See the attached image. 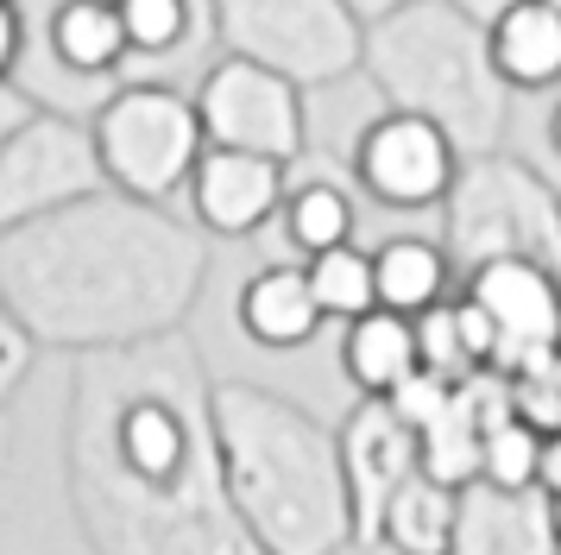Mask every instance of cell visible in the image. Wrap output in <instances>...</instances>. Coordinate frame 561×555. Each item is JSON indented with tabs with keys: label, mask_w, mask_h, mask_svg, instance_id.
Segmentation results:
<instances>
[{
	"label": "cell",
	"mask_w": 561,
	"mask_h": 555,
	"mask_svg": "<svg viewBox=\"0 0 561 555\" xmlns=\"http://www.w3.org/2000/svg\"><path fill=\"white\" fill-rule=\"evenodd\" d=\"M556 543H561V524H556Z\"/></svg>",
	"instance_id": "8d00e7d4"
},
{
	"label": "cell",
	"mask_w": 561,
	"mask_h": 555,
	"mask_svg": "<svg viewBox=\"0 0 561 555\" xmlns=\"http://www.w3.org/2000/svg\"><path fill=\"white\" fill-rule=\"evenodd\" d=\"M0 461H7V417H0Z\"/></svg>",
	"instance_id": "e575fe53"
},
{
	"label": "cell",
	"mask_w": 561,
	"mask_h": 555,
	"mask_svg": "<svg viewBox=\"0 0 561 555\" xmlns=\"http://www.w3.org/2000/svg\"><path fill=\"white\" fill-rule=\"evenodd\" d=\"M341 474H347V505H354V543H373L398 486L423 474L416 429L385 398H359L341 423Z\"/></svg>",
	"instance_id": "7c38bea8"
},
{
	"label": "cell",
	"mask_w": 561,
	"mask_h": 555,
	"mask_svg": "<svg viewBox=\"0 0 561 555\" xmlns=\"http://www.w3.org/2000/svg\"><path fill=\"white\" fill-rule=\"evenodd\" d=\"M536 492H542V499L561 511V429L542 442V474H536Z\"/></svg>",
	"instance_id": "4dcf8cb0"
},
{
	"label": "cell",
	"mask_w": 561,
	"mask_h": 555,
	"mask_svg": "<svg viewBox=\"0 0 561 555\" xmlns=\"http://www.w3.org/2000/svg\"><path fill=\"white\" fill-rule=\"evenodd\" d=\"M32 114H38V101H32L26 89H13V82H0V146H7V139L32 121Z\"/></svg>",
	"instance_id": "f546056e"
},
{
	"label": "cell",
	"mask_w": 561,
	"mask_h": 555,
	"mask_svg": "<svg viewBox=\"0 0 561 555\" xmlns=\"http://www.w3.org/2000/svg\"><path fill=\"white\" fill-rule=\"evenodd\" d=\"M485 57L505 89H556L561 82V13L542 0L511 7L505 20L485 32Z\"/></svg>",
	"instance_id": "ac0fdd59"
},
{
	"label": "cell",
	"mask_w": 561,
	"mask_h": 555,
	"mask_svg": "<svg viewBox=\"0 0 561 555\" xmlns=\"http://www.w3.org/2000/svg\"><path fill=\"white\" fill-rule=\"evenodd\" d=\"M221 25L233 38V57L290 76L297 89L329 82L366 57L347 0H221Z\"/></svg>",
	"instance_id": "52a82bcc"
},
{
	"label": "cell",
	"mask_w": 561,
	"mask_h": 555,
	"mask_svg": "<svg viewBox=\"0 0 561 555\" xmlns=\"http://www.w3.org/2000/svg\"><path fill=\"white\" fill-rule=\"evenodd\" d=\"M70 505L95 555H265L259 536L240 524L215 442H208L190 474L171 486H139L133 474L114 467L102 429L89 435L77 423L70 435Z\"/></svg>",
	"instance_id": "3957f363"
},
{
	"label": "cell",
	"mask_w": 561,
	"mask_h": 555,
	"mask_svg": "<svg viewBox=\"0 0 561 555\" xmlns=\"http://www.w3.org/2000/svg\"><path fill=\"white\" fill-rule=\"evenodd\" d=\"M196 121H203L208 146L228 151H259V158H278L290 165L309 139L304 121V89L290 76L265 70L253 57H221L196 89Z\"/></svg>",
	"instance_id": "9c48e42d"
},
{
	"label": "cell",
	"mask_w": 561,
	"mask_h": 555,
	"mask_svg": "<svg viewBox=\"0 0 561 555\" xmlns=\"http://www.w3.org/2000/svg\"><path fill=\"white\" fill-rule=\"evenodd\" d=\"M322 322L329 316H322V303L309 291L304 265H265V272H253L240 284V328L259 348H272V353L309 348Z\"/></svg>",
	"instance_id": "2e32d148"
},
{
	"label": "cell",
	"mask_w": 561,
	"mask_h": 555,
	"mask_svg": "<svg viewBox=\"0 0 561 555\" xmlns=\"http://www.w3.org/2000/svg\"><path fill=\"white\" fill-rule=\"evenodd\" d=\"M139 57H171L190 38V0H114Z\"/></svg>",
	"instance_id": "d4e9b609"
},
{
	"label": "cell",
	"mask_w": 561,
	"mask_h": 555,
	"mask_svg": "<svg viewBox=\"0 0 561 555\" xmlns=\"http://www.w3.org/2000/svg\"><path fill=\"white\" fill-rule=\"evenodd\" d=\"M549 146L561 151V101H556V114H549Z\"/></svg>",
	"instance_id": "d6a6232c"
},
{
	"label": "cell",
	"mask_w": 561,
	"mask_h": 555,
	"mask_svg": "<svg viewBox=\"0 0 561 555\" xmlns=\"http://www.w3.org/2000/svg\"><path fill=\"white\" fill-rule=\"evenodd\" d=\"M455 518H460V492H448V486H435L430 474H416L398 486V499L385 505L379 518V550L391 555H448V543H455Z\"/></svg>",
	"instance_id": "44dd1931"
},
{
	"label": "cell",
	"mask_w": 561,
	"mask_h": 555,
	"mask_svg": "<svg viewBox=\"0 0 561 555\" xmlns=\"http://www.w3.org/2000/svg\"><path fill=\"white\" fill-rule=\"evenodd\" d=\"M102 158H95V133L89 121L70 114H32L7 146H0V234L26 227L38 215H57L70 202L102 196Z\"/></svg>",
	"instance_id": "ba28073f"
},
{
	"label": "cell",
	"mask_w": 561,
	"mask_h": 555,
	"mask_svg": "<svg viewBox=\"0 0 561 555\" xmlns=\"http://www.w3.org/2000/svg\"><path fill=\"white\" fill-rule=\"evenodd\" d=\"M467 303H480V316L499 335L492 373H517L542 353H561V272H549L542 259H480L467 265Z\"/></svg>",
	"instance_id": "8fae6325"
},
{
	"label": "cell",
	"mask_w": 561,
	"mask_h": 555,
	"mask_svg": "<svg viewBox=\"0 0 561 555\" xmlns=\"http://www.w3.org/2000/svg\"><path fill=\"white\" fill-rule=\"evenodd\" d=\"M32 348H38V341L26 335V322H20V316H13V309L0 303V410L13 404V392H20V385H26V373H32Z\"/></svg>",
	"instance_id": "83f0119b"
},
{
	"label": "cell",
	"mask_w": 561,
	"mask_h": 555,
	"mask_svg": "<svg viewBox=\"0 0 561 555\" xmlns=\"http://www.w3.org/2000/svg\"><path fill=\"white\" fill-rule=\"evenodd\" d=\"M309 272V291H316V303H322V316L329 322H359V316H373L379 309V284H373V252H359L354 240L334 252H316V259H304Z\"/></svg>",
	"instance_id": "603a6c76"
},
{
	"label": "cell",
	"mask_w": 561,
	"mask_h": 555,
	"mask_svg": "<svg viewBox=\"0 0 561 555\" xmlns=\"http://www.w3.org/2000/svg\"><path fill=\"white\" fill-rule=\"evenodd\" d=\"M95 158H102L107 190L133 202H171L190 190V171L203 158V121L196 95H178L164 82H127L89 114Z\"/></svg>",
	"instance_id": "5b68a950"
},
{
	"label": "cell",
	"mask_w": 561,
	"mask_h": 555,
	"mask_svg": "<svg viewBox=\"0 0 561 555\" xmlns=\"http://www.w3.org/2000/svg\"><path fill=\"white\" fill-rule=\"evenodd\" d=\"M208 442L240 524L265 555H341L354 543L341 429L265 385H215Z\"/></svg>",
	"instance_id": "7a4b0ae2"
},
{
	"label": "cell",
	"mask_w": 561,
	"mask_h": 555,
	"mask_svg": "<svg viewBox=\"0 0 561 555\" xmlns=\"http://www.w3.org/2000/svg\"><path fill=\"white\" fill-rule=\"evenodd\" d=\"M354 183L385 208H435L460 183V146L430 114L385 107L354 139Z\"/></svg>",
	"instance_id": "30bf717a"
},
{
	"label": "cell",
	"mask_w": 561,
	"mask_h": 555,
	"mask_svg": "<svg viewBox=\"0 0 561 555\" xmlns=\"http://www.w3.org/2000/svg\"><path fill=\"white\" fill-rule=\"evenodd\" d=\"M448 259H542L549 272H561V215L556 196L536 183L524 165L505 158H480L473 171H460L455 196H448Z\"/></svg>",
	"instance_id": "8992f818"
},
{
	"label": "cell",
	"mask_w": 561,
	"mask_h": 555,
	"mask_svg": "<svg viewBox=\"0 0 561 555\" xmlns=\"http://www.w3.org/2000/svg\"><path fill=\"white\" fill-rule=\"evenodd\" d=\"M505 385H511V410L530 417L542 435H556L561 429V353H542L530 366H517Z\"/></svg>",
	"instance_id": "484cf974"
},
{
	"label": "cell",
	"mask_w": 561,
	"mask_h": 555,
	"mask_svg": "<svg viewBox=\"0 0 561 555\" xmlns=\"http://www.w3.org/2000/svg\"><path fill=\"white\" fill-rule=\"evenodd\" d=\"M448 7H455L460 20H473L480 32H492V25L505 20L511 7H524V0H448Z\"/></svg>",
	"instance_id": "1f68e13d"
},
{
	"label": "cell",
	"mask_w": 561,
	"mask_h": 555,
	"mask_svg": "<svg viewBox=\"0 0 561 555\" xmlns=\"http://www.w3.org/2000/svg\"><path fill=\"white\" fill-rule=\"evenodd\" d=\"M556 524L561 511L542 492H499V486L473 479L460 492L448 555H561Z\"/></svg>",
	"instance_id": "9a60e30c"
},
{
	"label": "cell",
	"mask_w": 561,
	"mask_h": 555,
	"mask_svg": "<svg viewBox=\"0 0 561 555\" xmlns=\"http://www.w3.org/2000/svg\"><path fill=\"white\" fill-rule=\"evenodd\" d=\"M20 57H26V20L13 0H0V82H13Z\"/></svg>",
	"instance_id": "f1b7e54d"
},
{
	"label": "cell",
	"mask_w": 561,
	"mask_h": 555,
	"mask_svg": "<svg viewBox=\"0 0 561 555\" xmlns=\"http://www.w3.org/2000/svg\"><path fill=\"white\" fill-rule=\"evenodd\" d=\"M190 215L196 227L221 234V240H247L272 222L290 196L278 158H259V151H228V146H203L196 171H190Z\"/></svg>",
	"instance_id": "5bb4252c"
},
{
	"label": "cell",
	"mask_w": 561,
	"mask_h": 555,
	"mask_svg": "<svg viewBox=\"0 0 561 555\" xmlns=\"http://www.w3.org/2000/svg\"><path fill=\"white\" fill-rule=\"evenodd\" d=\"M284 240L304 252V259H316V252H334L354 240V196L341 190V183H329V177H316V183H297L290 196H284Z\"/></svg>",
	"instance_id": "7402d4cb"
},
{
	"label": "cell",
	"mask_w": 561,
	"mask_h": 555,
	"mask_svg": "<svg viewBox=\"0 0 561 555\" xmlns=\"http://www.w3.org/2000/svg\"><path fill=\"white\" fill-rule=\"evenodd\" d=\"M460 385H448V378L442 373H430V366H416V373L404 378V385H398V392H391V410H398V417H404L410 429H430L435 417H442V410H448V398H455Z\"/></svg>",
	"instance_id": "4316f807"
},
{
	"label": "cell",
	"mask_w": 561,
	"mask_h": 555,
	"mask_svg": "<svg viewBox=\"0 0 561 555\" xmlns=\"http://www.w3.org/2000/svg\"><path fill=\"white\" fill-rule=\"evenodd\" d=\"M203 291V247L158 202L89 196L0 234V303L38 348H152Z\"/></svg>",
	"instance_id": "6da1fadb"
},
{
	"label": "cell",
	"mask_w": 561,
	"mask_h": 555,
	"mask_svg": "<svg viewBox=\"0 0 561 555\" xmlns=\"http://www.w3.org/2000/svg\"><path fill=\"white\" fill-rule=\"evenodd\" d=\"M542 429L517 410H499L492 429H485V454H480V479L499 486V492H536V474H542Z\"/></svg>",
	"instance_id": "cb8c5ba5"
},
{
	"label": "cell",
	"mask_w": 561,
	"mask_h": 555,
	"mask_svg": "<svg viewBox=\"0 0 561 555\" xmlns=\"http://www.w3.org/2000/svg\"><path fill=\"white\" fill-rule=\"evenodd\" d=\"M102 442L114 454V467L133 474L139 486H171L208 449V404H203V417H190L183 392H152V385L127 392L121 410L107 417Z\"/></svg>",
	"instance_id": "4fadbf2b"
},
{
	"label": "cell",
	"mask_w": 561,
	"mask_h": 555,
	"mask_svg": "<svg viewBox=\"0 0 561 555\" xmlns=\"http://www.w3.org/2000/svg\"><path fill=\"white\" fill-rule=\"evenodd\" d=\"M542 7H556V13H561V0H542Z\"/></svg>",
	"instance_id": "d590c367"
},
{
	"label": "cell",
	"mask_w": 561,
	"mask_h": 555,
	"mask_svg": "<svg viewBox=\"0 0 561 555\" xmlns=\"http://www.w3.org/2000/svg\"><path fill=\"white\" fill-rule=\"evenodd\" d=\"M366 64L391 89V107L430 114L455 146H492L505 126V82L485 57V32L442 0H410L385 13Z\"/></svg>",
	"instance_id": "277c9868"
},
{
	"label": "cell",
	"mask_w": 561,
	"mask_h": 555,
	"mask_svg": "<svg viewBox=\"0 0 561 555\" xmlns=\"http://www.w3.org/2000/svg\"><path fill=\"white\" fill-rule=\"evenodd\" d=\"M373 284H379V309H398V316H423L435 303H448V284H455V259L448 247H435L423 234H398L373 252Z\"/></svg>",
	"instance_id": "ffe728a7"
},
{
	"label": "cell",
	"mask_w": 561,
	"mask_h": 555,
	"mask_svg": "<svg viewBox=\"0 0 561 555\" xmlns=\"http://www.w3.org/2000/svg\"><path fill=\"white\" fill-rule=\"evenodd\" d=\"M341 555H391V550H379V543H347Z\"/></svg>",
	"instance_id": "836d02e7"
},
{
	"label": "cell",
	"mask_w": 561,
	"mask_h": 555,
	"mask_svg": "<svg viewBox=\"0 0 561 555\" xmlns=\"http://www.w3.org/2000/svg\"><path fill=\"white\" fill-rule=\"evenodd\" d=\"M416 366H423L416 322L398 316V309H373V316L341 328V373H347V385L359 398H391Z\"/></svg>",
	"instance_id": "e0dca14e"
},
{
	"label": "cell",
	"mask_w": 561,
	"mask_h": 555,
	"mask_svg": "<svg viewBox=\"0 0 561 555\" xmlns=\"http://www.w3.org/2000/svg\"><path fill=\"white\" fill-rule=\"evenodd\" d=\"M45 45H51L57 70L82 76V82H102V76H114L133 57L114 0H57L51 25H45Z\"/></svg>",
	"instance_id": "d6986e66"
}]
</instances>
